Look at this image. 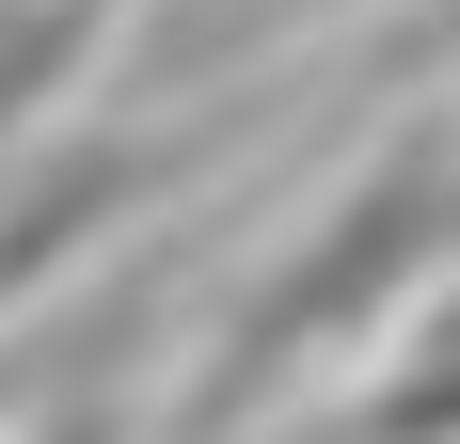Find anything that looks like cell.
I'll list each match as a JSON object with an SVG mask.
<instances>
[{"label": "cell", "mask_w": 460, "mask_h": 444, "mask_svg": "<svg viewBox=\"0 0 460 444\" xmlns=\"http://www.w3.org/2000/svg\"><path fill=\"white\" fill-rule=\"evenodd\" d=\"M445 222H460V159H445V143H397V159H381V175L349 191V207H333L270 286H254V302H238V365L207 381L190 429H238L254 397H286V365H318L333 333H366V317L445 254Z\"/></svg>", "instance_id": "1"}, {"label": "cell", "mask_w": 460, "mask_h": 444, "mask_svg": "<svg viewBox=\"0 0 460 444\" xmlns=\"http://www.w3.org/2000/svg\"><path fill=\"white\" fill-rule=\"evenodd\" d=\"M95 48V0H0V143L48 111V80Z\"/></svg>", "instance_id": "2"}, {"label": "cell", "mask_w": 460, "mask_h": 444, "mask_svg": "<svg viewBox=\"0 0 460 444\" xmlns=\"http://www.w3.org/2000/svg\"><path fill=\"white\" fill-rule=\"evenodd\" d=\"M381 429H460V365H445V381H413V397L381 413Z\"/></svg>", "instance_id": "3"}, {"label": "cell", "mask_w": 460, "mask_h": 444, "mask_svg": "<svg viewBox=\"0 0 460 444\" xmlns=\"http://www.w3.org/2000/svg\"><path fill=\"white\" fill-rule=\"evenodd\" d=\"M445 48H460V0H445Z\"/></svg>", "instance_id": "4"}]
</instances>
